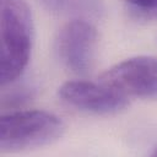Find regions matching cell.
Instances as JSON below:
<instances>
[{"mask_svg":"<svg viewBox=\"0 0 157 157\" xmlns=\"http://www.w3.org/2000/svg\"><path fill=\"white\" fill-rule=\"evenodd\" d=\"M152 156H157V146L155 147V150H153V152H152Z\"/></svg>","mask_w":157,"mask_h":157,"instance_id":"9c48e42d","label":"cell"},{"mask_svg":"<svg viewBox=\"0 0 157 157\" xmlns=\"http://www.w3.org/2000/svg\"><path fill=\"white\" fill-rule=\"evenodd\" d=\"M126 9L135 16L157 20V0H123Z\"/></svg>","mask_w":157,"mask_h":157,"instance_id":"ba28073f","label":"cell"},{"mask_svg":"<svg viewBox=\"0 0 157 157\" xmlns=\"http://www.w3.org/2000/svg\"><path fill=\"white\" fill-rule=\"evenodd\" d=\"M36 93V87L31 83H21L11 87L7 92H4L1 98L2 108L18 107L28 102Z\"/></svg>","mask_w":157,"mask_h":157,"instance_id":"52a82bcc","label":"cell"},{"mask_svg":"<svg viewBox=\"0 0 157 157\" xmlns=\"http://www.w3.org/2000/svg\"><path fill=\"white\" fill-rule=\"evenodd\" d=\"M1 87L15 82L28 65L33 45V22L25 0H0Z\"/></svg>","mask_w":157,"mask_h":157,"instance_id":"6da1fadb","label":"cell"},{"mask_svg":"<svg viewBox=\"0 0 157 157\" xmlns=\"http://www.w3.org/2000/svg\"><path fill=\"white\" fill-rule=\"evenodd\" d=\"M59 97L78 110L94 114H113L129 104L126 96L102 81H67L59 88Z\"/></svg>","mask_w":157,"mask_h":157,"instance_id":"5b68a950","label":"cell"},{"mask_svg":"<svg viewBox=\"0 0 157 157\" xmlns=\"http://www.w3.org/2000/svg\"><path fill=\"white\" fill-rule=\"evenodd\" d=\"M45 10L74 18H101L104 13L102 0H37Z\"/></svg>","mask_w":157,"mask_h":157,"instance_id":"8992f818","label":"cell"},{"mask_svg":"<svg viewBox=\"0 0 157 157\" xmlns=\"http://www.w3.org/2000/svg\"><path fill=\"white\" fill-rule=\"evenodd\" d=\"M63 120L47 110H18L1 117L0 152H17L50 145L64 132Z\"/></svg>","mask_w":157,"mask_h":157,"instance_id":"7a4b0ae2","label":"cell"},{"mask_svg":"<svg viewBox=\"0 0 157 157\" xmlns=\"http://www.w3.org/2000/svg\"><path fill=\"white\" fill-rule=\"evenodd\" d=\"M96 40L97 32L93 25L87 20L74 18L64 25L56 36V54L71 72L85 75L93 63Z\"/></svg>","mask_w":157,"mask_h":157,"instance_id":"277c9868","label":"cell"},{"mask_svg":"<svg viewBox=\"0 0 157 157\" xmlns=\"http://www.w3.org/2000/svg\"><path fill=\"white\" fill-rule=\"evenodd\" d=\"M101 81L126 97L157 99V58L139 55L107 70Z\"/></svg>","mask_w":157,"mask_h":157,"instance_id":"3957f363","label":"cell"}]
</instances>
